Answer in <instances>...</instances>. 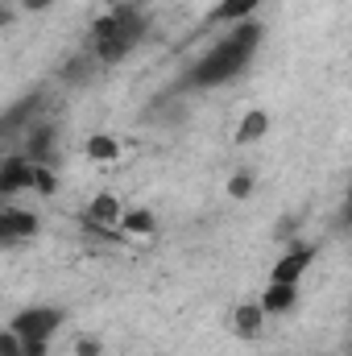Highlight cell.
Listing matches in <instances>:
<instances>
[{
  "label": "cell",
  "mask_w": 352,
  "mask_h": 356,
  "mask_svg": "<svg viewBox=\"0 0 352 356\" xmlns=\"http://www.w3.org/2000/svg\"><path fill=\"white\" fill-rule=\"evenodd\" d=\"M257 46H262V25H257V21H241L228 38H220V42L191 67L186 83H191V88H220V83H232V79L253 63Z\"/></svg>",
  "instance_id": "6da1fadb"
},
{
  "label": "cell",
  "mask_w": 352,
  "mask_h": 356,
  "mask_svg": "<svg viewBox=\"0 0 352 356\" xmlns=\"http://www.w3.org/2000/svg\"><path fill=\"white\" fill-rule=\"evenodd\" d=\"M145 29H150L145 4H137V0L116 4L108 17H99V21L91 25V46L88 50L95 54L99 67H112V63H120V58H129V54L137 50V42L145 38Z\"/></svg>",
  "instance_id": "7a4b0ae2"
},
{
  "label": "cell",
  "mask_w": 352,
  "mask_h": 356,
  "mask_svg": "<svg viewBox=\"0 0 352 356\" xmlns=\"http://www.w3.org/2000/svg\"><path fill=\"white\" fill-rule=\"evenodd\" d=\"M58 323H63V311L58 307H29V311L13 315L8 332L21 340V353L25 356H46L50 336L58 332Z\"/></svg>",
  "instance_id": "3957f363"
},
{
  "label": "cell",
  "mask_w": 352,
  "mask_h": 356,
  "mask_svg": "<svg viewBox=\"0 0 352 356\" xmlns=\"http://www.w3.org/2000/svg\"><path fill=\"white\" fill-rule=\"evenodd\" d=\"M42 108V91H33V95H25L21 104H13L4 116H0V145L4 141H17L29 124H33V112Z\"/></svg>",
  "instance_id": "277c9868"
},
{
  "label": "cell",
  "mask_w": 352,
  "mask_h": 356,
  "mask_svg": "<svg viewBox=\"0 0 352 356\" xmlns=\"http://www.w3.org/2000/svg\"><path fill=\"white\" fill-rule=\"evenodd\" d=\"M54 141H58V133H54V124H29V133L21 137V158H29L33 166H46L50 162V154H54Z\"/></svg>",
  "instance_id": "5b68a950"
},
{
  "label": "cell",
  "mask_w": 352,
  "mask_h": 356,
  "mask_svg": "<svg viewBox=\"0 0 352 356\" xmlns=\"http://www.w3.org/2000/svg\"><path fill=\"white\" fill-rule=\"evenodd\" d=\"M38 236V216L21 207H0V245H17Z\"/></svg>",
  "instance_id": "8992f818"
},
{
  "label": "cell",
  "mask_w": 352,
  "mask_h": 356,
  "mask_svg": "<svg viewBox=\"0 0 352 356\" xmlns=\"http://www.w3.org/2000/svg\"><path fill=\"white\" fill-rule=\"evenodd\" d=\"M29 178H33V162L21 158V154H8L0 162V199H8L17 191H29Z\"/></svg>",
  "instance_id": "52a82bcc"
},
{
  "label": "cell",
  "mask_w": 352,
  "mask_h": 356,
  "mask_svg": "<svg viewBox=\"0 0 352 356\" xmlns=\"http://www.w3.org/2000/svg\"><path fill=\"white\" fill-rule=\"evenodd\" d=\"M315 261V249L311 245H303V249H290L278 266H273V273H269V282H282V286H298V277L307 273V266Z\"/></svg>",
  "instance_id": "ba28073f"
},
{
  "label": "cell",
  "mask_w": 352,
  "mask_h": 356,
  "mask_svg": "<svg viewBox=\"0 0 352 356\" xmlns=\"http://www.w3.org/2000/svg\"><path fill=\"white\" fill-rule=\"evenodd\" d=\"M83 224H99V228H116L120 224V199L116 195H95L88 203V211H83Z\"/></svg>",
  "instance_id": "9c48e42d"
},
{
  "label": "cell",
  "mask_w": 352,
  "mask_h": 356,
  "mask_svg": "<svg viewBox=\"0 0 352 356\" xmlns=\"http://www.w3.org/2000/svg\"><path fill=\"white\" fill-rule=\"evenodd\" d=\"M294 302H298V286H282V282H269L257 307H262L265 315H286V311H294Z\"/></svg>",
  "instance_id": "30bf717a"
},
{
  "label": "cell",
  "mask_w": 352,
  "mask_h": 356,
  "mask_svg": "<svg viewBox=\"0 0 352 356\" xmlns=\"http://www.w3.org/2000/svg\"><path fill=\"white\" fill-rule=\"evenodd\" d=\"M232 327H237V336H241V340H253V336H262L265 311L257 307V302H241V307L232 311Z\"/></svg>",
  "instance_id": "8fae6325"
},
{
  "label": "cell",
  "mask_w": 352,
  "mask_h": 356,
  "mask_svg": "<svg viewBox=\"0 0 352 356\" xmlns=\"http://www.w3.org/2000/svg\"><path fill=\"white\" fill-rule=\"evenodd\" d=\"M265 133H269V112H245V120H241V129H237V145H257Z\"/></svg>",
  "instance_id": "7c38bea8"
},
{
  "label": "cell",
  "mask_w": 352,
  "mask_h": 356,
  "mask_svg": "<svg viewBox=\"0 0 352 356\" xmlns=\"http://www.w3.org/2000/svg\"><path fill=\"white\" fill-rule=\"evenodd\" d=\"M116 228H120V236H154V228H158V224H154V216H150V211H141V207H137V211H125Z\"/></svg>",
  "instance_id": "4fadbf2b"
},
{
  "label": "cell",
  "mask_w": 352,
  "mask_h": 356,
  "mask_svg": "<svg viewBox=\"0 0 352 356\" xmlns=\"http://www.w3.org/2000/svg\"><path fill=\"white\" fill-rule=\"evenodd\" d=\"M88 158H95V162H116L120 158V141L108 137V133H95V137H88Z\"/></svg>",
  "instance_id": "5bb4252c"
},
{
  "label": "cell",
  "mask_w": 352,
  "mask_h": 356,
  "mask_svg": "<svg viewBox=\"0 0 352 356\" xmlns=\"http://www.w3.org/2000/svg\"><path fill=\"white\" fill-rule=\"evenodd\" d=\"M262 0H220V8L211 13V21H249V13Z\"/></svg>",
  "instance_id": "9a60e30c"
},
{
  "label": "cell",
  "mask_w": 352,
  "mask_h": 356,
  "mask_svg": "<svg viewBox=\"0 0 352 356\" xmlns=\"http://www.w3.org/2000/svg\"><path fill=\"white\" fill-rule=\"evenodd\" d=\"M99 63H95V54L91 50H83V54H75L67 67H63V79L67 83H83V79H91V71H95Z\"/></svg>",
  "instance_id": "2e32d148"
},
{
  "label": "cell",
  "mask_w": 352,
  "mask_h": 356,
  "mask_svg": "<svg viewBox=\"0 0 352 356\" xmlns=\"http://www.w3.org/2000/svg\"><path fill=\"white\" fill-rule=\"evenodd\" d=\"M29 191H38V195H54V191H58V178H54V170H50V166H33Z\"/></svg>",
  "instance_id": "e0dca14e"
},
{
  "label": "cell",
  "mask_w": 352,
  "mask_h": 356,
  "mask_svg": "<svg viewBox=\"0 0 352 356\" xmlns=\"http://www.w3.org/2000/svg\"><path fill=\"white\" fill-rule=\"evenodd\" d=\"M253 182H257L253 170H237L232 182H228V195H232V199H249V195H253Z\"/></svg>",
  "instance_id": "ac0fdd59"
},
{
  "label": "cell",
  "mask_w": 352,
  "mask_h": 356,
  "mask_svg": "<svg viewBox=\"0 0 352 356\" xmlns=\"http://www.w3.org/2000/svg\"><path fill=\"white\" fill-rule=\"evenodd\" d=\"M0 356H25V353H21V340H17L8 327L0 332Z\"/></svg>",
  "instance_id": "d6986e66"
},
{
  "label": "cell",
  "mask_w": 352,
  "mask_h": 356,
  "mask_svg": "<svg viewBox=\"0 0 352 356\" xmlns=\"http://www.w3.org/2000/svg\"><path fill=\"white\" fill-rule=\"evenodd\" d=\"M75 356H99V340H88V336H83V340L75 344Z\"/></svg>",
  "instance_id": "ffe728a7"
},
{
  "label": "cell",
  "mask_w": 352,
  "mask_h": 356,
  "mask_svg": "<svg viewBox=\"0 0 352 356\" xmlns=\"http://www.w3.org/2000/svg\"><path fill=\"white\" fill-rule=\"evenodd\" d=\"M21 4H25L29 13H38V8H46V4H54V0H21Z\"/></svg>",
  "instance_id": "44dd1931"
},
{
  "label": "cell",
  "mask_w": 352,
  "mask_h": 356,
  "mask_svg": "<svg viewBox=\"0 0 352 356\" xmlns=\"http://www.w3.org/2000/svg\"><path fill=\"white\" fill-rule=\"evenodd\" d=\"M323 356H332V353H323Z\"/></svg>",
  "instance_id": "7402d4cb"
}]
</instances>
